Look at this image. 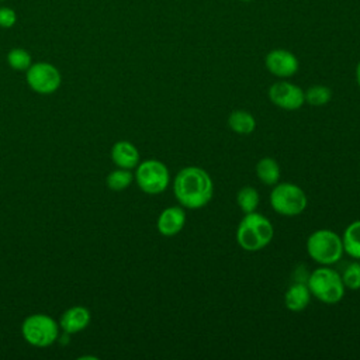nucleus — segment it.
Wrapping results in <instances>:
<instances>
[{
    "label": "nucleus",
    "instance_id": "1",
    "mask_svg": "<svg viewBox=\"0 0 360 360\" xmlns=\"http://www.w3.org/2000/svg\"><path fill=\"white\" fill-rule=\"evenodd\" d=\"M173 194L183 208L200 210L211 201L214 181L202 167L186 166L173 180Z\"/></svg>",
    "mask_w": 360,
    "mask_h": 360
},
{
    "label": "nucleus",
    "instance_id": "2",
    "mask_svg": "<svg viewBox=\"0 0 360 360\" xmlns=\"http://www.w3.org/2000/svg\"><path fill=\"white\" fill-rule=\"evenodd\" d=\"M274 236L271 221L263 214L253 211L245 214L236 228V242L246 252H259L264 249Z\"/></svg>",
    "mask_w": 360,
    "mask_h": 360
},
{
    "label": "nucleus",
    "instance_id": "3",
    "mask_svg": "<svg viewBox=\"0 0 360 360\" xmlns=\"http://www.w3.org/2000/svg\"><path fill=\"white\" fill-rule=\"evenodd\" d=\"M307 285L311 295L326 305L338 304L346 292L340 273L330 266H319L314 269L307 277Z\"/></svg>",
    "mask_w": 360,
    "mask_h": 360
},
{
    "label": "nucleus",
    "instance_id": "4",
    "mask_svg": "<svg viewBox=\"0 0 360 360\" xmlns=\"http://www.w3.org/2000/svg\"><path fill=\"white\" fill-rule=\"evenodd\" d=\"M307 253L319 266H332L345 253L342 236L330 229H316L307 239Z\"/></svg>",
    "mask_w": 360,
    "mask_h": 360
},
{
    "label": "nucleus",
    "instance_id": "5",
    "mask_svg": "<svg viewBox=\"0 0 360 360\" xmlns=\"http://www.w3.org/2000/svg\"><path fill=\"white\" fill-rule=\"evenodd\" d=\"M269 201L271 208L283 217H297L307 208L308 198L305 191L290 181L277 183L273 186Z\"/></svg>",
    "mask_w": 360,
    "mask_h": 360
},
{
    "label": "nucleus",
    "instance_id": "6",
    "mask_svg": "<svg viewBox=\"0 0 360 360\" xmlns=\"http://www.w3.org/2000/svg\"><path fill=\"white\" fill-rule=\"evenodd\" d=\"M22 338L35 347H46L56 342L59 335V325L56 321L45 314L28 315L21 325Z\"/></svg>",
    "mask_w": 360,
    "mask_h": 360
},
{
    "label": "nucleus",
    "instance_id": "7",
    "mask_svg": "<svg viewBox=\"0 0 360 360\" xmlns=\"http://www.w3.org/2000/svg\"><path fill=\"white\" fill-rule=\"evenodd\" d=\"M135 181L138 187L150 195L163 193L170 183L167 166L158 159H146L135 167Z\"/></svg>",
    "mask_w": 360,
    "mask_h": 360
},
{
    "label": "nucleus",
    "instance_id": "8",
    "mask_svg": "<svg viewBox=\"0 0 360 360\" xmlns=\"http://www.w3.org/2000/svg\"><path fill=\"white\" fill-rule=\"evenodd\" d=\"M25 79L31 90L39 94H52L59 89L62 83L60 72L49 62L32 63L27 69Z\"/></svg>",
    "mask_w": 360,
    "mask_h": 360
},
{
    "label": "nucleus",
    "instance_id": "9",
    "mask_svg": "<svg viewBox=\"0 0 360 360\" xmlns=\"http://www.w3.org/2000/svg\"><path fill=\"white\" fill-rule=\"evenodd\" d=\"M269 100L278 108L294 111L305 104L304 90L287 80H278L269 87Z\"/></svg>",
    "mask_w": 360,
    "mask_h": 360
},
{
    "label": "nucleus",
    "instance_id": "10",
    "mask_svg": "<svg viewBox=\"0 0 360 360\" xmlns=\"http://www.w3.org/2000/svg\"><path fill=\"white\" fill-rule=\"evenodd\" d=\"M264 66L273 76L280 79H288L298 72L300 62L291 51L284 48H276L269 51L264 56Z\"/></svg>",
    "mask_w": 360,
    "mask_h": 360
},
{
    "label": "nucleus",
    "instance_id": "11",
    "mask_svg": "<svg viewBox=\"0 0 360 360\" xmlns=\"http://www.w3.org/2000/svg\"><path fill=\"white\" fill-rule=\"evenodd\" d=\"M186 211L181 205H172L165 208L156 221V228L158 232L162 236H174L179 232H181V229L186 225Z\"/></svg>",
    "mask_w": 360,
    "mask_h": 360
},
{
    "label": "nucleus",
    "instance_id": "12",
    "mask_svg": "<svg viewBox=\"0 0 360 360\" xmlns=\"http://www.w3.org/2000/svg\"><path fill=\"white\" fill-rule=\"evenodd\" d=\"M139 150L129 141H118L111 148V160L117 167L135 169L139 163Z\"/></svg>",
    "mask_w": 360,
    "mask_h": 360
},
{
    "label": "nucleus",
    "instance_id": "13",
    "mask_svg": "<svg viewBox=\"0 0 360 360\" xmlns=\"http://www.w3.org/2000/svg\"><path fill=\"white\" fill-rule=\"evenodd\" d=\"M90 319H91V315L86 307L75 305L62 314L59 326L66 333H77L89 326Z\"/></svg>",
    "mask_w": 360,
    "mask_h": 360
},
{
    "label": "nucleus",
    "instance_id": "14",
    "mask_svg": "<svg viewBox=\"0 0 360 360\" xmlns=\"http://www.w3.org/2000/svg\"><path fill=\"white\" fill-rule=\"evenodd\" d=\"M311 291L307 285V281H294L284 294V305L291 312L304 311L311 301Z\"/></svg>",
    "mask_w": 360,
    "mask_h": 360
},
{
    "label": "nucleus",
    "instance_id": "15",
    "mask_svg": "<svg viewBox=\"0 0 360 360\" xmlns=\"http://www.w3.org/2000/svg\"><path fill=\"white\" fill-rule=\"evenodd\" d=\"M226 122L231 131L238 135H250L256 128V118L246 110H233Z\"/></svg>",
    "mask_w": 360,
    "mask_h": 360
},
{
    "label": "nucleus",
    "instance_id": "16",
    "mask_svg": "<svg viewBox=\"0 0 360 360\" xmlns=\"http://www.w3.org/2000/svg\"><path fill=\"white\" fill-rule=\"evenodd\" d=\"M255 172L257 179L266 186H274L280 181V176H281L280 165L273 158L266 156L259 159L256 163Z\"/></svg>",
    "mask_w": 360,
    "mask_h": 360
},
{
    "label": "nucleus",
    "instance_id": "17",
    "mask_svg": "<svg viewBox=\"0 0 360 360\" xmlns=\"http://www.w3.org/2000/svg\"><path fill=\"white\" fill-rule=\"evenodd\" d=\"M343 252L354 260H360V219L350 222L342 235Z\"/></svg>",
    "mask_w": 360,
    "mask_h": 360
},
{
    "label": "nucleus",
    "instance_id": "18",
    "mask_svg": "<svg viewBox=\"0 0 360 360\" xmlns=\"http://www.w3.org/2000/svg\"><path fill=\"white\" fill-rule=\"evenodd\" d=\"M260 202L259 191L252 186H245L238 190L236 193V204L242 212L249 214L257 210Z\"/></svg>",
    "mask_w": 360,
    "mask_h": 360
},
{
    "label": "nucleus",
    "instance_id": "19",
    "mask_svg": "<svg viewBox=\"0 0 360 360\" xmlns=\"http://www.w3.org/2000/svg\"><path fill=\"white\" fill-rule=\"evenodd\" d=\"M304 98H305V103H308L309 105L321 107L330 101L332 90L325 84H314L307 90H304Z\"/></svg>",
    "mask_w": 360,
    "mask_h": 360
},
{
    "label": "nucleus",
    "instance_id": "20",
    "mask_svg": "<svg viewBox=\"0 0 360 360\" xmlns=\"http://www.w3.org/2000/svg\"><path fill=\"white\" fill-rule=\"evenodd\" d=\"M134 180V174L131 173L129 169H121L118 167L117 170H112L108 173L105 181L107 187L112 191H122L131 186Z\"/></svg>",
    "mask_w": 360,
    "mask_h": 360
},
{
    "label": "nucleus",
    "instance_id": "21",
    "mask_svg": "<svg viewBox=\"0 0 360 360\" xmlns=\"http://www.w3.org/2000/svg\"><path fill=\"white\" fill-rule=\"evenodd\" d=\"M7 63L14 70L27 72V69L32 65V58L27 49L13 48L7 53Z\"/></svg>",
    "mask_w": 360,
    "mask_h": 360
},
{
    "label": "nucleus",
    "instance_id": "22",
    "mask_svg": "<svg viewBox=\"0 0 360 360\" xmlns=\"http://www.w3.org/2000/svg\"><path fill=\"white\" fill-rule=\"evenodd\" d=\"M340 276L346 288L360 290V260H353L347 263Z\"/></svg>",
    "mask_w": 360,
    "mask_h": 360
},
{
    "label": "nucleus",
    "instance_id": "23",
    "mask_svg": "<svg viewBox=\"0 0 360 360\" xmlns=\"http://www.w3.org/2000/svg\"><path fill=\"white\" fill-rule=\"evenodd\" d=\"M17 22V14L11 7H0V28H11Z\"/></svg>",
    "mask_w": 360,
    "mask_h": 360
},
{
    "label": "nucleus",
    "instance_id": "24",
    "mask_svg": "<svg viewBox=\"0 0 360 360\" xmlns=\"http://www.w3.org/2000/svg\"><path fill=\"white\" fill-rule=\"evenodd\" d=\"M354 75H356V82H357V84H359V87H360V60H359V63L356 65Z\"/></svg>",
    "mask_w": 360,
    "mask_h": 360
},
{
    "label": "nucleus",
    "instance_id": "25",
    "mask_svg": "<svg viewBox=\"0 0 360 360\" xmlns=\"http://www.w3.org/2000/svg\"><path fill=\"white\" fill-rule=\"evenodd\" d=\"M240 1H246L248 3V1H253V0H240Z\"/></svg>",
    "mask_w": 360,
    "mask_h": 360
},
{
    "label": "nucleus",
    "instance_id": "26",
    "mask_svg": "<svg viewBox=\"0 0 360 360\" xmlns=\"http://www.w3.org/2000/svg\"><path fill=\"white\" fill-rule=\"evenodd\" d=\"M0 1H4V0H0Z\"/></svg>",
    "mask_w": 360,
    "mask_h": 360
}]
</instances>
